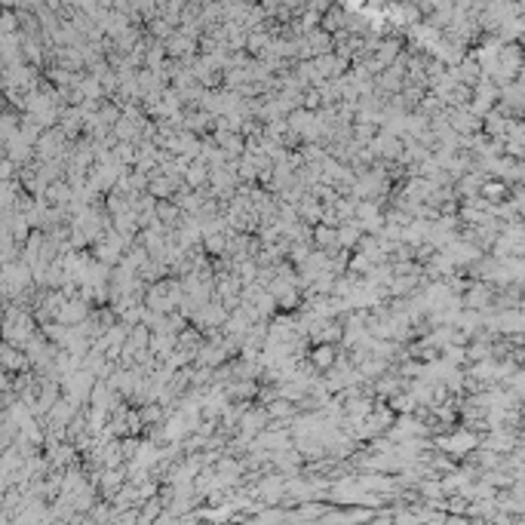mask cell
Returning a JSON list of instances; mask_svg holds the SVG:
<instances>
[{
  "label": "cell",
  "mask_w": 525,
  "mask_h": 525,
  "mask_svg": "<svg viewBox=\"0 0 525 525\" xmlns=\"http://www.w3.org/2000/svg\"><path fill=\"white\" fill-rule=\"evenodd\" d=\"M267 409L265 405H255V409H252V405H246V412L240 415V421H236V434H243V436H255V434H261V430L267 427Z\"/></svg>",
  "instance_id": "6da1fadb"
},
{
  "label": "cell",
  "mask_w": 525,
  "mask_h": 525,
  "mask_svg": "<svg viewBox=\"0 0 525 525\" xmlns=\"http://www.w3.org/2000/svg\"><path fill=\"white\" fill-rule=\"evenodd\" d=\"M182 182L188 184L191 191H206V184H209V166L203 163V160H191L188 169H184V175H182Z\"/></svg>",
  "instance_id": "7a4b0ae2"
},
{
  "label": "cell",
  "mask_w": 525,
  "mask_h": 525,
  "mask_svg": "<svg viewBox=\"0 0 525 525\" xmlns=\"http://www.w3.org/2000/svg\"><path fill=\"white\" fill-rule=\"evenodd\" d=\"M335 234H338V249L353 252V249H357V243H360V236H362V224L357 222V218H350V222L338 224Z\"/></svg>",
  "instance_id": "3957f363"
},
{
  "label": "cell",
  "mask_w": 525,
  "mask_h": 525,
  "mask_svg": "<svg viewBox=\"0 0 525 525\" xmlns=\"http://www.w3.org/2000/svg\"><path fill=\"white\" fill-rule=\"evenodd\" d=\"M335 357H338V344H317V347H313V350L308 353L310 366L317 369V372H326V369L335 362Z\"/></svg>",
  "instance_id": "277c9868"
},
{
  "label": "cell",
  "mask_w": 525,
  "mask_h": 525,
  "mask_svg": "<svg viewBox=\"0 0 525 525\" xmlns=\"http://www.w3.org/2000/svg\"><path fill=\"white\" fill-rule=\"evenodd\" d=\"M111 154H114L117 163L135 166V145H132V141H117V145L111 148Z\"/></svg>",
  "instance_id": "5b68a950"
},
{
  "label": "cell",
  "mask_w": 525,
  "mask_h": 525,
  "mask_svg": "<svg viewBox=\"0 0 525 525\" xmlns=\"http://www.w3.org/2000/svg\"><path fill=\"white\" fill-rule=\"evenodd\" d=\"M83 317H87V304L83 301H74L71 308L62 313V320H80V323H83Z\"/></svg>",
  "instance_id": "8992f818"
},
{
  "label": "cell",
  "mask_w": 525,
  "mask_h": 525,
  "mask_svg": "<svg viewBox=\"0 0 525 525\" xmlns=\"http://www.w3.org/2000/svg\"><path fill=\"white\" fill-rule=\"evenodd\" d=\"M304 105H308V108H317L320 99H317V96H308V101H304Z\"/></svg>",
  "instance_id": "52a82bcc"
}]
</instances>
